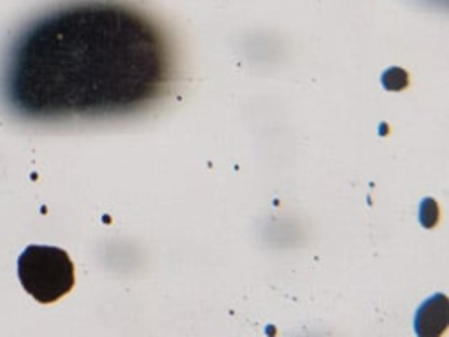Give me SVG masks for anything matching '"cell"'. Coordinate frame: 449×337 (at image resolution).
<instances>
[{
	"instance_id": "6da1fadb",
	"label": "cell",
	"mask_w": 449,
	"mask_h": 337,
	"mask_svg": "<svg viewBox=\"0 0 449 337\" xmlns=\"http://www.w3.org/2000/svg\"><path fill=\"white\" fill-rule=\"evenodd\" d=\"M169 79L165 42L151 21L119 4L86 2L26 26L4 72L9 108L30 119L126 112Z\"/></svg>"
},
{
	"instance_id": "7a4b0ae2",
	"label": "cell",
	"mask_w": 449,
	"mask_h": 337,
	"mask_svg": "<svg viewBox=\"0 0 449 337\" xmlns=\"http://www.w3.org/2000/svg\"><path fill=\"white\" fill-rule=\"evenodd\" d=\"M19 279L30 295L42 304L55 302L74 286V265L63 249L28 246L19 256Z\"/></svg>"
}]
</instances>
